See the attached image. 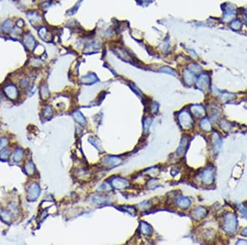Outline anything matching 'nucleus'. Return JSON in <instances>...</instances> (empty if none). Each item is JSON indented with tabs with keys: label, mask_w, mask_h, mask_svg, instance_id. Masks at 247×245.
<instances>
[{
	"label": "nucleus",
	"mask_w": 247,
	"mask_h": 245,
	"mask_svg": "<svg viewBox=\"0 0 247 245\" xmlns=\"http://www.w3.org/2000/svg\"><path fill=\"white\" fill-rule=\"evenodd\" d=\"M237 215L233 213L228 212L224 216L223 221V230L228 234H233L237 230Z\"/></svg>",
	"instance_id": "nucleus-1"
},
{
	"label": "nucleus",
	"mask_w": 247,
	"mask_h": 245,
	"mask_svg": "<svg viewBox=\"0 0 247 245\" xmlns=\"http://www.w3.org/2000/svg\"><path fill=\"white\" fill-rule=\"evenodd\" d=\"M178 121L180 127L184 130L190 129L193 126V118L189 112L187 111H182L178 115Z\"/></svg>",
	"instance_id": "nucleus-2"
},
{
	"label": "nucleus",
	"mask_w": 247,
	"mask_h": 245,
	"mask_svg": "<svg viewBox=\"0 0 247 245\" xmlns=\"http://www.w3.org/2000/svg\"><path fill=\"white\" fill-rule=\"evenodd\" d=\"M203 183L205 185H211L214 181V169L209 167L205 168L201 174Z\"/></svg>",
	"instance_id": "nucleus-3"
},
{
	"label": "nucleus",
	"mask_w": 247,
	"mask_h": 245,
	"mask_svg": "<svg viewBox=\"0 0 247 245\" xmlns=\"http://www.w3.org/2000/svg\"><path fill=\"white\" fill-rule=\"evenodd\" d=\"M4 93L11 100H16L18 98V89L14 84H8L3 89Z\"/></svg>",
	"instance_id": "nucleus-4"
},
{
	"label": "nucleus",
	"mask_w": 247,
	"mask_h": 245,
	"mask_svg": "<svg viewBox=\"0 0 247 245\" xmlns=\"http://www.w3.org/2000/svg\"><path fill=\"white\" fill-rule=\"evenodd\" d=\"M40 193V188L37 183H32L27 190V198L29 201H35Z\"/></svg>",
	"instance_id": "nucleus-5"
},
{
	"label": "nucleus",
	"mask_w": 247,
	"mask_h": 245,
	"mask_svg": "<svg viewBox=\"0 0 247 245\" xmlns=\"http://www.w3.org/2000/svg\"><path fill=\"white\" fill-rule=\"evenodd\" d=\"M23 44L28 50L32 51L33 49L35 47L36 41H35L34 36L30 33H26L23 35Z\"/></svg>",
	"instance_id": "nucleus-6"
},
{
	"label": "nucleus",
	"mask_w": 247,
	"mask_h": 245,
	"mask_svg": "<svg viewBox=\"0 0 247 245\" xmlns=\"http://www.w3.org/2000/svg\"><path fill=\"white\" fill-rule=\"evenodd\" d=\"M197 86L199 87V89L202 90H205L207 89L209 86V78L207 74H202L199 77L198 80L196 82Z\"/></svg>",
	"instance_id": "nucleus-7"
},
{
	"label": "nucleus",
	"mask_w": 247,
	"mask_h": 245,
	"mask_svg": "<svg viewBox=\"0 0 247 245\" xmlns=\"http://www.w3.org/2000/svg\"><path fill=\"white\" fill-rule=\"evenodd\" d=\"M111 185L116 189H124L129 186L128 181L120 177H115L111 181Z\"/></svg>",
	"instance_id": "nucleus-8"
},
{
	"label": "nucleus",
	"mask_w": 247,
	"mask_h": 245,
	"mask_svg": "<svg viewBox=\"0 0 247 245\" xmlns=\"http://www.w3.org/2000/svg\"><path fill=\"white\" fill-rule=\"evenodd\" d=\"M122 162L123 160L120 158L116 156H108L104 159V164L110 167H115V166L119 165Z\"/></svg>",
	"instance_id": "nucleus-9"
},
{
	"label": "nucleus",
	"mask_w": 247,
	"mask_h": 245,
	"mask_svg": "<svg viewBox=\"0 0 247 245\" xmlns=\"http://www.w3.org/2000/svg\"><path fill=\"white\" fill-rule=\"evenodd\" d=\"M207 215V210L204 207L202 206H198L194 210L193 213H192V216L194 217V219L197 220H199L204 218Z\"/></svg>",
	"instance_id": "nucleus-10"
},
{
	"label": "nucleus",
	"mask_w": 247,
	"mask_h": 245,
	"mask_svg": "<svg viewBox=\"0 0 247 245\" xmlns=\"http://www.w3.org/2000/svg\"><path fill=\"white\" fill-rule=\"evenodd\" d=\"M188 144H189V139H188V137L184 136L182 138L179 148L177 149V154L178 155L181 156V155H183L185 153L187 147H188Z\"/></svg>",
	"instance_id": "nucleus-11"
},
{
	"label": "nucleus",
	"mask_w": 247,
	"mask_h": 245,
	"mask_svg": "<svg viewBox=\"0 0 247 245\" xmlns=\"http://www.w3.org/2000/svg\"><path fill=\"white\" fill-rule=\"evenodd\" d=\"M190 111L196 117H200L205 115V110L201 105H193L190 106Z\"/></svg>",
	"instance_id": "nucleus-12"
},
{
	"label": "nucleus",
	"mask_w": 247,
	"mask_h": 245,
	"mask_svg": "<svg viewBox=\"0 0 247 245\" xmlns=\"http://www.w3.org/2000/svg\"><path fill=\"white\" fill-rule=\"evenodd\" d=\"M212 144L213 147L216 152H217L222 146V139L217 133H213L212 135Z\"/></svg>",
	"instance_id": "nucleus-13"
},
{
	"label": "nucleus",
	"mask_w": 247,
	"mask_h": 245,
	"mask_svg": "<svg viewBox=\"0 0 247 245\" xmlns=\"http://www.w3.org/2000/svg\"><path fill=\"white\" fill-rule=\"evenodd\" d=\"M13 22L12 19H7L6 21H4L3 23V24L1 25V31L2 32L4 33V34H8V33H10V31H12V29L13 28Z\"/></svg>",
	"instance_id": "nucleus-14"
},
{
	"label": "nucleus",
	"mask_w": 247,
	"mask_h": 245,
	"mask_svg": "<svg viewBox=\"0 0 247 245\" xmlns=\"http://www.w3.org/2000/svg\"><path fill=\"white\" fill-rule=\"evenodd\" d=\"M183 77H184V81L188 85H191L194 83L195 78H194V73H192L191 71L189 70H184L183 73Z\"/></svg>",
	"instance_id": "nucleus-15"
},
{
	"label": "nucleus",
	"mask_w": 247,
	"mask_h": 245,
	"mask_svg": "<svg viewBox=\"0 0 247 245\" xmlns=\"http://www.w3.org/2000/svg\"><path fill=\"white\" fill-rule=\"evenodd\" d=\"M27 18L32 24L35 23H39L40 21H41V16L40 15V13L35 11H30V13H28Z\"/></svg>",
	"instance_id": "nucleus-16"
},
{
	"label": "nucleus",
	"mask_w": 247,
	"mask_h": 245,
	"mask_svg": "<svg viewBox=\"0 0 247 245\" xmlns=\"http://www.w3.org/2000/svg\"><path fill=\"white\" fill-rule=\"evenodd\" d=\"M190 204H191V201L187 197H180L177 199V205L182 209H186L190 206Z\"/></svg>",
	"instance_id": "nucleus-17"
},
{
	"label": "nucleus",
	"mask_w": 247,
	"mask_h": 245,
	"mask_svg": "<svg viewBox=\"0 0 247 245\" xmlns=\"http://www.w3.org/2000/svg\"><path fill=\"white\" fill-rule=\"evenodd\" d=\"M200 127H201V129L205 132H209L211 131V130H212L211 123H210V121H209V119L207 118L202 119L201 121H200Z\"/></svg>",
	"instance_id": "nucleus-18"
},
{
	"label": "nucleus",
	"mask_w": 247,
	"mask_h": 245,
	"mask_svg": "<svg viewBox=\"0 0 247 245\" xmlns=\"http://www.w3.org/2000/svg\"><path fill=\"white\" fill-rule=\"evenodd\" d=\"M73 116L78 123H79V124L82 125V126H85V125H86V120H85V117H84L83 114L81 113L80 111H74L73 114Z\"/></svg>",
	"instance_id": "nucleus-19"
},
{
	"label": "nucleus",
	"mask_w": 247,
	"mask_h": 245,
	"mask_svg": "<svg viewBox=\"0 0 247 245\" xmlns=\"http://www.w3.org/2000/svg\"><path fill=\"white\" fill-rule=\"evenodd\" d=\"M82 81H83V83H84V84H94L95 82H96L97 81V78H96V76L95 74H93V73H91V74L90 73L88 75L85 76V77L82 78Z\"/></svg>",
	"instance_id": "nucleus-20"
},
{
	"label": "nucleus",
	"mask_w": 247,
	"mask_h": 245,
	"mask_svg": "<svg viewBox=\"0 0 247 245\" xmlns=\"http://www.w3.org/2000/svg\"><path fill=\"white\" fill-rule=\"evenodd\" d=\"M140 231L142 234H144V235H151L152 233V228L149 225H148L145 222H141L140 225Z\"/></svg>",
	"instance_id": "nucleus-21"
},
{
	"label": "nucleus",
	"mask_w": 247,
	"mask_h": 245,
	"mask_svg": "<svg viewBox=\"0 0 247 245\" xmlns=\"http://www.w3.org/2000/svg\"><path fill=\"white\" fill-rule=\"evenodd\" d=\"M23 155H24V151L22 149L18 148L15 150L14 154H13V159L15 162H20L23 159Z\"/></svg>",
	"instance_id": "nucleus-22"
},
{
	"label": "nucleus",
	"mask_w": 247,
	"mask_h": 245,
	"mask_svg": "<svg viewBox=\"0 0 247 245\" xmlns=\"http://www.w3.org/2000/svg\"><path fill=\"white\" fill-rule=\"evenodd\" d=\"M25 170L26 173L29 175H32L35 172V166L30 161L26 162L25 164Z\"/></svg>",
	"instance_id": "nucleus-23"
},
{
	"label": "nucleus",
	"mask_w": 247,
	"mask_h": 245,
	"mask_svg": "<svg viewBox=\"0 0 247 245\" xmlns=\"http://www.w3.org/2000/svg\"><path fill=\"white\" fill-rule=\"evenodd\" d=\"M0 215H1L2 219L6 222H9L12 220V215L8 210H3L2 212H0Z\"/></svg>",
	"instance_id": "nucleus-24"
},
{
	"label": "nucleus",
	"mask_w": 247,
	"mask_h": 245,
	"mask_svg": "<svg viewBox=\"0 0 247 245\" xmlns=\"http://www.w3.org/2000/svg\"><path fill=\"white\" fill-rule=\"evenodd\" d=\"M40 96L43 98V100H46L50 96V93H49V90L46 86H43L40 89Z\"/></svg>",
	"instance_id": "nucleus-25"
},
{
	"label": "nucleus",
	"mask_w": 247,
	"mask_h": 245,
	"mask_svg": "<svg viewBox=\"0 0 247 245\" xmlns=\"http://www.w3.org/2000/svg\"><path fill=\"white\" fill-rule=\"evenodd\" d=\"M235 98V95L232 93H223L221 97V99H222V102H227V101H230V100H232V99Z\"/></svg>",
	"instance_id": "nucleus-26"
},
{
	"label": "nucleus",
	"mask_w": 247,
	"mask_h": 245,
	"mask_svg": "<svg viewBox=\"0 0 247 245\" xmlns=\"http://www.w3.org/2000/svg\"><path fill=\"white\" fill-rule=\"evenodd\" d=\"M52 114H53V109H52V107L50 106H46L45 110H44V116L50 117V116H52Z\"/></svg>",
	"instance_id": "nucleus-27"
},
{
	"label": "nucleus",
	"mask_w": 247,
	"mask_h": 245,
	"mask_svg": "<svg viewBox=\"0 0 247 245\" xmlns=\"http://www.w3.org/2000/svg\"><path fill=\"white\" fill-rule=\"evenodd\" d=\"M221 127H222L224 131H230V130H231L232 126L229 124V122H227V121H224V120H223V121H222V122H221Z\"/></svg>",
	"instance_id": "nucleus-28"
},
{
	"label": "nucleus",
	"mask_w": 247,
	"mask_h": 245,
	"mask_svg": "<svg viewBox=\"0 0 247 245\" xmlns=\"http://www.w3.org/2000/svg\"><path fill=\"white\" fill-rule=\"evenodd\" d=\"M8 144V139L7 138H1L0 139V151L5 149V147Z\"/></svg>",
	"instance_id": "nucleus-29"
},
{
	"label": "nucleus",
	"mask_w": 247,
	"mask_h": 245,
	"mask_svg": "<svg viewBox=\"0 0 247 245\" xmlns=\"http://www.w3.org/2000/svg\"><path fill=\"white\" fill-rule=\"evenodd\" d=\"M90 142H91L93 145H95L98 149H101V143H100V141L97 139V138H94V137L93 138H90Z\"/></svg>",
	"instance_id": "nucleus-30"
},
{
	"label": "nucleus",
	"mask_w": 247,
	"mask_h": 245,
	"mask_svg": "<svg viewBox=\"0 0 247 245\" xmlns=\"http://www.w3.org/2000/svg\"><path fill=\"white\" fill-rule=\"evenodd\" d=\"M9 155H10V151L9 150H3L0 154V159H8Z\"/></svg>",
	"instance_id": "nucleus-31"
},
{
	"label": "nucleus",
	"mask_w": 247,
	"mask_h": 245,
	"mask_svg": "<svg viewBox=\"0 0 247 245\" xmlns=\"http://www.w3.org/2000/svg\"><path fill=\"white\" fill-rule=\"evenodd\" d=\"M162 72H164V73H171V74H173V75H176V73H175V71L173 70V69H172L168 68V67H164V68H162L161 69Z\"/></svg>",
	"instance_id": "nucleus-32"
},
{
	"label": "nucleus",
	"mask_w": 247,
	"mask_h": 245,
	"mask_svg": "<svg viewBox=\"0 0 247 245\" xmlns=\"http://www.w3.org/2000/svg\"><path fill=\"white\" fill-rule=\"evenodd\" d=\"M20 85L22 88H26L29 85V80H28L27 78H23L21 81Z\"/></svg>",
	"instance_id": "nucleus-33"
},
{
	"label": "nucleus",
	"mask_w": 247,
	"mask_h": 245,
	"mask_svg": "<svg viewBox=\"0 0 247 245\" xmlns=\"http://www.w3.org/2000/svg\"><path fill=\"white\" fill-rule=\"evenodd\" d=\"M93 200L94 201L96 202V203H97V204H101V203H103V202L105 201L104 197H95Z\"/></svg>",
	"instance_id": "nucleus-34"
},
{
	"label": "nucleus",
	"mask_w": 247,
	"mask_h": 245,
	"mask_svg": "<svg viewBox=\"0 0 247 245\" xmlns=\"http://www.w3.org/2000/svg\"><path fill=\"white\" fill-rule=\"evenodd\" d=\"M239 209H240V211H241V213L242 215H244L245 216H246L247 217V209L244 206L240 205Z\"/></svg>",
	"instance_id": "nucleus-35"
},
{
	"label": "nucleus",
	"mask_w": 247,
	"mask_h": 245,
	"mask_svg": "<svg viewBox=\"0 0 247 245\" xmlns=\"http://www.w3.org/2000/svg\"><path fill=\"white\" fill-rule=\"evenodd\" d=\"M190 69H191L192 71H194V72H199V71L201 70V68L199 67V65H192V67H190Z\"/></svg>",
	"instance_id": "nucleus-36"
},
{
	"label": "nucleus",
	"mask_w": 247,
	"mask_h": 245,
	"mask_svg": "<svg viewBox=\"0 0 247 245\" xmlns=\"http://www.w3.org/2000/svg\"><path fill=\"white\" fill-rule=\"evenodd\" d=\"M24 25H25V23L23 22V20H22V19L18 20V22H17V27H18L19 28H22L24 27Z\"/></svg>",
	"instance_id": "nucleus-37"
},
{
	"label": "nucleus",
	"mask_w": 247,
	"mask_h": 245,
	"mask_svg": "<svg viewBox=\"0 0 247 245\" xmlns=\"http://www.w3.org/2000/svg\"><path fill=\"white\" fill-rule=\"evenodd\" d=\"M150 123H151V120H145L144 121V129L148 130V128L150 126Z\"/></svg>",
	"instance_id": "nucleus-38"
},
{
	"label": "nucleus",
	"mask_w": 247,
	"mask_h": 245,
	"mask_svg": "<svg viewBox=\"0 0 247 245\" xmlns=\"http://www.w3.org/2000/svg\"><path fill=\"white\" fill-rule=\"evenodd\" d=\"M237 244H247V241L245 240H238L237 242Z\"/></svg>",
	"instance_id": "nucleus-39"
},
{
	"label": "nucleus",
	"mask_w": 247,
	"mask_h": 245,
	"mask_svg": "<svg viewBox=\"0 0 247 245\" xmlns=\"http://www.w3.org/2000/svg\"><path fill=\"white\" fill-rule=\"evenodd\" d=\"M241 235H243V236H245V237H247V228H245V229H244V230H243V231L241 232Z\"/></svg>",
	"instance_id": "nucleus-40"
},
{
	"label": "nucleus",
	"mask_w": 247,
	"mask_h": 245,
	"mask_svg": "<svg viewBox=\"0 0 247 245\" xmlns=\"http://www.w3.org/2000/svg\"><path fill=\"white\" fill-rule=\"evenodd\" d=\"M2 101V95H1V93H0V102Z\"/></svg>",
	"instance_id": "nucleus-41"
}]
</instances>
